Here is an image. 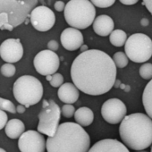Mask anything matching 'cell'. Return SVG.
<instances>
[{"instance_id":"obj_1","label":"cell","mask_w":152,"mask_h":152,"mask_svg":"<svg viewBox=\"0 0 152 152\" xmlns=\"http://www.w3.org/2000/svg\"><path fill=\"white\" fill-rule=\"evenodd\" d=\"M116 65L108 54L90 49L81 53L71 66V78L82 92L99 96L108 92L116 82Z\"/></svg>"},{"instance_id":"obj_2","label":"cell","mask_w":152,"mask_h":152,"mask_svg":"<svg viewBox=\"0 0 152 152\" xmlns=\"http://www.w3.org/2000/svg\"><path fill=\"white\" fill-rule=\"evenodd\" d=\"M48 152H89L91 138L88 132L76 123H63L56 134L46 141Z\"/></svg>"},{"instance_id":"obj_3","label":"cell","mask_w":152,"mask_h":152,"mask_svg":"<svg viewBox=\"0 0 152 152\" xmlns=\"http://www.w3.org/2000/svg\"><path fill=\"white\" fill-rule=\"evenodd\" d=\"M119 134L127 148L144 150L152 145V119L142 113L126 115L119 126Z\"/></svg>"},{"instance_id":"obj_4","label":"cell","mask_w":152,"mask_h":152,"mask_svg":"<svg viewBox=\"0 0 152 152\" xmlns=\"http://www.w3.org/2000/svg\"><path fill=\"white\" fill-rule=\"evenodd\" d=\"M37 0H0V30L12 31L26 22Z\"/></svg>"},{"instance_id":"obj_5","label":"cell","mask_w":152,"mask_h":152,"mask_svg":"<svg viewBox=\"0 0 152 152\" xmlns=\"http://www.w3.org/2000/svg\"><path fill=\"white\" fill-rule=\"evenodd\" d=\"M64 16L72 28L84 30L93 24L96 9L89 0H71L65 6Z\"/></svg>"},{"instance_id":"obj_6","label":"cell","mask_w":152,"mask_h":152,"mask_svg":"<svg viewBox=\"0 0 152 152\" xmlns=\"http://www.w3.org/2000/svg\"><path fill=\"white\" fill-rule=\"evenodd\" d=\"M13 92L16 101L28 108L40 101L43 96V86L34 76L23 75L14 83Z\"/></svg>"},{"instance_id":"obj_7","label":"cell","mask_w":152,"mask_h":152,"mask_svg":"<svg viewBox=\"0 0 152 152\" xmlns=\"http://www.w3.org/2000/svg\"><path fill=\"white\" fill-rule=\"evenodd\" d=\"M124 51L131 61L144 63L152 56V39L144 33H134L127 39Z\"/></svg>"},{"instance_id":"obj_8","label":"cell","mask_w":152,"mask_h":152,"mask_svg":"<svg viewBox=\"0 0 152 152\" xmlns=\"http://www.w3.org/2000/svg\"><path fill=\"white\" fill-rule=\"evenodd\" d=\"M60 107L53 99L43 100L42 109L38 115V132L48 137H53L60 125Z\"/></svg>"},{"instance_id":"obj_9","label":"cell","mask_w":152,"mask_h":152,"mask_svg":"<svg viewBox=\"0 0 152 152\" xmlns=\"http://www.w3.org/2000/svg\"><path fill=\"white\" fill-rule=\"evenodd\" d=\"M33 64L39 74L48 76L56 73L60 66V60L55 52L46 49L39 52L35 56Z\"/></svg>"},{"instance_id":"obj_10","label":"cell","mask_w":152,"mask_h":152,"mask_svg":"<svg viewBox=\"0 0 152 152\" xmlns=\"http://www.w3.org/2000/svg\"><path fill=\"white\" fill-rule=\"evenodd\" d=\"M125 104L118 99H110L105 101L101 107V115L106 122L111 124L121 123L126 116Z\"/></svg>"},{"instance_id":"obj_11","label":"cell","mask_w":152,"mask_h":152,"mask_svg":"<svg viewBox=\"0 0 152 152\" xmlns=\"http://www.w3.org/2000/svg\"><path fill=\"white\" fill-rule=\"evenodd\" d=\"M30 21L35 30L39 31H48L55 25L56 15L48 7L39 6L31 11Z\"/></svg>"},{"instance_id":"obj_12","label":"cell","mask_w":152,"mask_h":152,"mask_svg":"<svg viewBox=\"0 0 152 152\" xmlns=\"http://www.w3.org/2000/svg\"><path fill=\"white\" fill-rule=\"evenodd\" d=\"M46 140L38 131H26L18 140V148L21 152H45Z\"/></svg>"},{"instance_id":"obj_13","label":"cell","mask_w":152,"mask_h":152,"mask_svg":"<svg viewBox=\"0 0 152 152\" xmlns=\"http://www.w3.org/2000/svg\"><path fill=\"white\" fill-rule=\"evenodd\" d=\"M23 56V47L19 39H7L0 45V56L8 63L19 62Z\"/></svg>"},{"instance_id":"obj_14","label":"cell","mask_w":152,"mask_h":152,"mask_svg":"<svg viewBox=\"0 0 152 152\" xmlns=\"http://www.w3.org/2000/svg\"><path fill=\"white\" fill-rule=\"evenodd\" d=\"M60 40L62 46L69 51H75L82 48L83 45V33L74 28L64 29L60 36Z\"/></svg>"},{"instance_id":"obj_15","label":"cell","mask_w":152,"mask_h":152,"mask_svg":"<svg viewBox=\"0 0 152 152\" xmlns=\"http://www.w3.org/2000/svg\"><path fill=\"white\" fill-rule=\"evenodd\" d=\"M89 152H130L128 148L115 139H104L91 147Z\"/></svg>"},{"instance_id":"obj_16","label":"cell","mask_w":152,"mask_h":152,"mask_svg":"<svg viewBox=\"0 0 152 152\" xmlns=\"http://www.w3.org/2000/svg\"><path fill=\"white\" fill-rule=\"evenodd\" d=\"M114 21L113 19L106 15L96 17L92 27L94 32L101 37H107L114 31Z\"/></svg>"},{"instance_id":"obj_17","label":"cell","mask_w":152,"mask_h":152,"mask_svg":"<svg viewBox=\"0 0 152 152\" xmlns=\"http://www.w3.org/2000/svg\"><path fill=\"white\" fill-rule=\"evenodd\" d=\"M58 99L65 104H73L79 99V90L73 83H64L57 91Z\"/></svg>"},{"instance_id":"obj_18","label":"cell","mask_w":152,"mask_h":152,"mask_svg":"<svg viewBox=\"0 0 152 152\" xmlns=\"http://www.w3.org/2000/svg\"><path fill=\"white\" fill-rule=\"evenodd\" d=\"M5 132L10 139H18L25 132V125L20 119H11L6 125Z\"/></svg>"},{"instance_id":"obj_19","label":"cell","mask_w":152,"mask_h":152,"mask_svg":"<svg viewBox=\"0 0 152 152\" xmlns=\"http://www.w3.org/2000/svg\"><path fill=\"white\" fill-rule=\"evenodd\" d=\"M74 119L76 121V124H78L81 126H89L92 124L94 120L93 111L87 107H80L75 111Z\"/></svg>"},{"instance_id":"obj_20","label":"cell","mask_w":152,"mask_h":152,"mask_svg":"<svg viewBox=\"0 0 152 152\" xmlns=\"http://www.w3.org/2000/svg\"><path fill=\"white\" fill-rule=\"evenodd\" d=\"M142 104L147 113V115H148L152 119V80L148 83L143 91Z\"/></svg>"},{"instance_id":"obj_21","label":"cell","mask_w":152,"mask_h":152,"mask_svg":"<svg viewBox=\"0 0 152 152\" xmlns=\"http://www.w3.org/2000/svg\"><path fill=\"white\" fill-rule=\"evenodd\" d=\"M109 41L113 46L121 48L124 46L127 41V34L123 30H115L109 35Z\"/></svg>"},{"instance_id":"obj_22","label":"cell","mask_w":152,"mask_h":152,"mask_svg":"<svg viewBox=\"0 0 152 152\" xmlns=\"http://www.w3.org/2000/svg\"><path fill=\"white\" fill-rule=\"evenodd\" d=\"M113 60H114L116 67H118V68H124L128 65V63H129L128 56H126L125 53H124L122 51H118V52L115 53L113 56Z\"/></svg>"},{"instance_id":"obj_23","label":"cell","mask_w":152,"mask_h":152,"mask_svg":"<svg viewBox=\"0 0 152 152\" xmlns=\"http://www.w3.org/2000/svg\"><path fill=\"white\" fill-rule=\"evenodd\" d=\"M140 77L144 80H152V64L145 63L143 64L139 70Z\"/></svg>"},{"instance_id":"obj_24","label":"cell","mask_w":152,"mask_h":152,"mask_svg":"<svg viewBox=\"0 0 152 152\" xmlns=\"http://www.w3.org/2000/svg\"><path fill=\"white\" fill-rule=\"evenodd\" d=\"M0 109L3 111H7L12 114H15L16 112V107L14 105V103L12 101H10L9 99H6L3 98H0Z\"/></svg>"},{"instance_id":"obj_25","label":"cell","mask_w":152,"mask_h":152,"mask_svg":"<svg viewBox=\"0 0 152 152\" xmlns=\"http://www.w3.org/2000/svg\"><path fill=\"white\" fill-rule=\"evenodd\" d=\"M1 73L2 75H4L5 77H13V76L15 74V72H16V68L15 66L13 64H4L2 66H1Z\"/></svg>"},{"instance_id":"obj_26","label":"cell","mask_w":152,"mask_h":152,"mask_svg":"<svg viewBox=\"0 0 152 152\" xmlns=\"http://www.w3.org/2000/svg\"><path fill=\"white\" fill-rule=\"evenodd\" d=\"M50 85L54 88H60L63 84H64V77L61 73H55L52 75V79L49 82Z\"/></svg>"},{"instance_id":"obj_27","label":"cell","mask_w":152,"mask_h":152,"mask_svg":"<svg viewBox=\"0 0 152 152\" xmlns=\"http://www.w3.org/2000/svg\"><path fill=\"white\" fill-rule=\"evenodd\" d=\"M91 3L94 7H99V8H107L112 7L115 1V0H92Z\"/></svg>"},{"instance_id":"obj_28","label":"cell","mask_w":152,"mask_h":152,"mask_svg":"<svg viewBox=\"0 0 152 152\" xmlns=\"http://www.w3.org/2000/svg\"><path fill=\"white\" fill-rule=\"evenodd\" d=\"M75 108L72 104H65L63 106L62 110H61V114L63 115V116L66 117V118H70L72 115H74L75 114Z\"/></svg>"},{"instance_id":"obj_29","label":"cell","mask_w":152,"mask_h":152,"mask_svg":"<svg viewBox=\"0 0 152 152\" xmlns=\"http://www.w3.org/2000/svg\"><path fill=\"white\" fill-rule=\"evenodd\" d=\"M7 123H8V116L7 113L0 109V130L5 128Z\"/></svg>"},{"instance_id":"obj_30","label":"cell","mask_w":152,"mask_h":152,"mask_svg":"<svg viewBox=\"0 0 152 152\" xmlns=\"http://www.w3.org/2000/svg\"><path fill=\"white\" fill-rule=\"evenodd\" d=\"M58 48H59V45H58V42L56 40L52 39V40L48 41V50L53 51V52H56V50H58Z\"/></svg>"},{"instance_id":"obj_31","label":"cell","mask_w":152,"mask_h":152,"mask_svg":"<svg viewBox=\"0 0 152 152\" xmlns=\"http://www.w3.org/2000/svg\"><path fill=\"white\" fill-rule=\"evenodd\" d=\"M65 4L64 1H56L54 5V7L56 9V11L57 12H62V11H64V8H65Z\"/></svg>"},{"instance_id":"obj_32","label":"cell","mask_w":152,"mask_h":152,"mask_svg":"<svg viewBox=\"0 0 152 152\" xmlns=\"http://www.w3.org/2000/svg\"><path fill=\"white\" fill-rule=\"evenodd\" d=\"M142 5L145 6L148 11L152 15V0H144L142 1Z\"/></svg>"},{"instance_id":"obj_33","label":"cell","mask_w":152,"mask_h":152,"mask_svg":"<svg viewBox=\"0 0 152 152\" xmlns=\"http://www.w3.org/2000/svg\"><path fill=\"white\" fill-rule=\"evenodd\" d=\"M120 2L123 5H125V6H132V5L137 4L138 0H121Z\"/></svg>"},{"instance_id":"obj_34","label":"cell","mask_w":152,"mask_h":152,"mask_svg":"<svg viewBox=\"0 0 152 152\" xmlns=\"http://www.w3.org/2000/svg\"><path fill=\"white\" fill-rule=\"evenodd\" d=\"M25 109H26V107L23 105H18L16 107V112L19 114H23L25 112Z\"/></svg>"},{"instance_id":"obj_35","label":"cell","mask_w":152,"mask_h":152,"mask_svg":"<svg viewBox=\"0 0 152 152\" xmlns=\"http://www.w3.org/2000/svg\"><path fill=\"white\" fill-rule=\"evenodd\" d=\"M148 24H149V21H148L147 18H142V19L140 20V25H141V26L146 27V26H148Z\"/></svg>"},{"instance_id":"obj_36","label":"cell","mask_w":152,"mask_h":152,"mask_svg":"<svg viewBox=\"0 0 152 152\" xmlns=\"http://www.w3.org/2000/svg\"><path fill=\"white\" fill-rule=\"evenodd\" d=\"M81 49V53H83V52H86V51H88L89 49H88V46L87 45H83L82 46V48H80Z\"/></svg>"},{"instance_id":"obj_37","label":"cell","mask_w":152,"mask_h":152,"mask_svg":"<svg viewBox=\"0 0 152 152\" xmlns=\"http://www.w3.org/2000/svg\"><path fill=\"white\" fill-rule=\"evenodd\" d=\"M121 84H122V83H121L119 80H116V82H115V88H119Z\"/></svg>"},{"instance_id":"obj_38","label":"cell","mask_w":152,"mask_h":152,"mask_svg":"<svg viewBox=\"0 0 152 152\" xmlns=\"http://www.w3.org/2000/svg\"><path fill=\"white\" fill-rule=\"evenodd\" d=\"M51 79H52V75H48V76H46V80H47V81L50 82Z\"/></svg>"},{"instance_id":"obj_39","label":"cell","mask_w":152,"mask_h":152,"mask_svg":"<svg viewBox=\"0 0 152 152\" xmlns=\"http://www.w3.org/2000/svg\"><path fill=\"white\" fill-rule=\"evenodd\" d=\"M124 91H126V92H128V91H129L131 90V87L127 85V86H125V88H124Z\"/></svg>"},{"instance_id":"obj_40","label":"cell","mask_w":152,"mask_h":152,"mask_svg":"<svg viewBox=\"0 0 152 152\" xmlns=\"http://www.w3.org/2000/svg\"><path fill=\"white\" fill-rule=\"evenodd\" d=\"M0 152H7L4 148H0Z\"/></svg>"},{"instance_id":"obj_41","label":"cell","mask_w":152,"mask_h":152,"mask_svg":"<svg viewBox=\"0 0 152 152\" xmlns=\"http://www.w3.org/2000/svg\"><path fill=\"white\" fill-rule=\"evenodd\" d=\"M136 152H148V151H145V150H140V151H136Z\"/></svg>"},{"instance_id":"obj_42","label":"cell","mask_w":152,"mask_h":152,"mask_svg":"<svg viewBox=\"0 0 152 152\" xmlns=\"http://www.w3.org/2000/svg\"><path fill=\"white\" fill-rule=\"evenodd\" d=\"M150 152H152V145H151V149H150Z\"/></svg>"}]
</instances>
